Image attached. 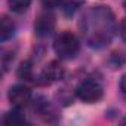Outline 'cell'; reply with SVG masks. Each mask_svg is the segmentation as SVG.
I'll list each match as a JSON object with an SVG mask.
<instances>
[{
  "label": "cell",
  "mask_w": 126,
  "mask_h": 126,
  "mask_svg": "<svg viewBox=\"0 0 126 126\" xmlns=\"http://www.w3.org/2000/svg\"><path fill=\"white\" fill-rule=\"evenodd\" d=\"M19 110H21V108H15V110L6 113V114L3 116L2 122H3L5 125H11V126H12V125H22V123H25V117L21 114Z\"/></svg>",
  "instance_id": "cell-8"
},
{
  "label": "cell",
  "mask_w": 126,
  "mask_h": 126,
  "mask_svg": "<svg viewBox=\"0 0 126 126\" xmlns=\"http://www.w3.org/2000/svg\"><path fill=\"white\" fill-rule=\"evenodd\" d=\"M62 77H64V67H62L61 62H58V61H50L49 64L43 68V71L40 74V79L43 80L45 85L58 82Z\"/></svg>",
  "instance_id": "cell-6"
},
{
  "label": "cell",
  "mask_w": 126,
  "mask_h": 126,
  "mask_svg": "<svg viewBox=\"0 0 126 126\" xmlns=\"http://www.w3.org/2000/svg\"><path fill=\"white\" fill-rule=\"evenodd\" d=\"M80 28L86 45L101 49L108 46L113 40L116 34V19L110 8L94 6L82 16Z\"/></svg>",
  "instance_id": "cell-1"
},
{
  "label": "cell",
  "mask_w": 126,
  "mask_h": 126,
  "mask_svg": "<svg viewBox=\"0 0 126 126\" xmlns=\"http://www.w3.org/2000/svg\"><path fill=\"white\" fill-rule=\"evenodd\" d=\"M8 96H9L11 104L15 108H24L25 105H28L31 102V98H33L30 88H27L25 85H15V86H12L9 94H8Z\"/></svg>",
  "instance_id": "cell-4"
},
{
  "label": "cell",
  "mask_w": 126,
  "mask_h": 126,
  "mask_svg": "<svg viewBox=\"0 0 126 126\" xmlns=\"http://www.w3.org/2000/svg\"><path fill=\"white\" fill-rule=\"evenodd\" d=\"M16 74H18L19 79L28 80V79L31 77V64H30L28 61L22 62V64L19 65V68H18V71H16Z\"/></svg>",
  "instance_id": "cell-11"
},
{
  "label": "cell",
  "mask_w": 126,
  "mask_h": 126,
  "mask_svg": "<svg viewBox=\"0 0 126 126\" xmlns=\"http://www.w3.org/2000/svg\"><path fill=\"white\" fill-rule=\"evenodd\" d=\"M76 95L80 101H83L86 104H94V102H98L102 98L104 89H102L99 82H96L94 79H86V80H82L77 85Z\"/></svg>",
  "instance_id": "cell-3"
},
{
  "label": "cell",
  "mask_w": 126,
  "mask_h": 126,
  "mask_svg": "<svg viewBox=\"0 0 126 126\" xmlns=\"http://www.w3.org/2000/svg\"><path fill=\"white\" fill-rule=\"evenodd\" d=\"M61 2H62V0H42V5L46 9H53L56 6H59Z\"/></svg>",
  "instance_id": "cell-13"
},
{
  "label": "cell",
  "mask_w": 126,
  "mask_h": 126,
  "mask_svg": "<svg viewBox=\"0 0 126 126\" xmlns=\"http://www.w3.org/2000/svg\"><path fill=\"white\" fill-rule=\"evenodd\" d=\"M14 61V53H5L3 56H2V67H3V73H6V70H8V67H9V64Z\"/></svg>",
  "instance_id": "cell-12"
},
{
  "label": "cell",
  "mask_w": 126,
  "mask_h": 126,
  "mask_svg": "<svg viewBox=\"0 0 126 126\" xmlns=\"http://www.w3.org/2000/svg\"><path fill=\"white\" fill-rule=\"evenodd\" d=\"M55 28V16L49 12L40 14L34 22V33L39 37H46L49 36Z\"/></svg>",
  "instance_id": "cell-5"
},
{
  "label": "cell",
  "mask_w": 126,
  "mask_h": 126,
  "mask_svg": "<svg viewBox=\"0 0 126 126\" xmlns=\"http://www.w3.org/2000/svg\"><path fill=\"white\" fill-rule=\"evenodd\" d=\"M119 31H120V36H122V39L126 42V16L122 19V22H120V27H119Z\"/></svg>",
  "instance_id": "cell-14"
},
{
  "label": "cell",
  "mask_w": 126,
  "mask_h": 126,
  "mask_svg": "<svg viewBox=\"0 0 126 126\" xmlns=\"http://www.w3.org/2000/svg\"><path fill=\"white\" fill-rule=\"evenodd\" d=\"M82 5V0H68V2L64 3V8H62V11H64V14L67 16L73 15Z\"/></svg>",
  "instance_id": "cell-10"
},
{
  "label": "cell",
  "mask_w": 126,
  "mask_h": 126,
  "mask_svg": "<svg viewBox=\"0 0 126 126\" xmlns=\"http://www.w3.org/2000/svg\"><path fill=\"white\" fill-rule=\"evenodd\" d=\"M53 50L62 59H71L79 53L80 43L73 33L64 31L59 36H56V39L53 40Z\"/></svg>",
  "instance_id": "cell-2"
},
{
  "label": "cell",
  "mask_w": 126,
  "mask_h": 126,
  "mask_svg": "<svg viewBox=\"0 0 126 126\" xmlns=\"http://www.w3.org/2000/svg\"><path fill=\"white\" fill-rule=\"evenodd\" d=\"M125 9H126V0H125Z\"/></svg>",
  "instance_id": "cell-16"
},
{
  "label": "cell",
  "mask_w": 126,
  "mask_h": 126,
  "mask_svg": "<svg viewBox=\"0 0 126 126\" xmlns=\"http://www.w3.org/2000/svg\"><path fill=\"white\" fill-rule=\"evenodd\" d=\"M9 3V9L15 14H22L25 12L30 5H31V0H8Z\"/></svg>",
  "instance_id": "cell-9"
},
{
  "label": "cell",
  "mask_w": 126,
  "mask_h": 126,
  "mask_svg": "<svg viewBox=\"0 0 126 126\" xmlns=\"http://www.w3.org/2000/svg\"><path fill=\"white\" fill-rule=\"evenodd\" d=\"M120 91H122V95L126 98V74L122 77V80H120Z\"/></svg>",
  "instance_id": "cell-15"
},
{
  "label": "cell",
  "mask_w": 126,
  "mask_h": 126,
  "mask_svg": "<svg viewBox=\"0 0 126 126\" xmlns=\"http://www.w3.org/2000/svg\"><path fill=\"white\" fill-rule=\"evenodd\" d=\"M15 33V24L12 19H9L8 16H3L0 21V40L6 42L8 39H11Z\"/></svg>",
  "instance_id": "cell-7"
}]
</instances>
